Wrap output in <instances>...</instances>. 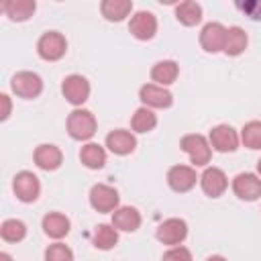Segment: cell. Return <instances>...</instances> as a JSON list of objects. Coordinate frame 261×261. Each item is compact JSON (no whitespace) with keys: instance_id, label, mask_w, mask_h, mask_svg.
<instances>
[{"instance_id":"cell-1","label":"cell","mask_w":261,"mask_h":261,"mask_svg":"<svg viewBox=\"0 0 261 261\" xmlns=\"http://www.w3.org/2000/svg\"><path fill=\"white\" fill-rule=\"evenodd\" d=\"M67 133L77 139V141H86L96 133V118L90 110H73L67 116Z\"/></svg>"},{"instance_id":"cell-2","label":"cell","mask_w":261,"mask_h":261,"mask_svg":"<svg viewBox=\"0 0 261 261\" xmlns=\"http://www.w3.org/2000/svg\"><path fill=\"white\" fill-rule=\"evenodd\" d=\"M65 49H67V41H65V37H63L61 33H57V31L45 33V35L39 39V43H37L39 55H41L43 59H47V61H57V59H61V57L65 55Z\"/></svg>"},{"instance_id":"cell-3","label":"cell","mask_w":261,"mask_h":261,"mask_svg":"<svg viewBox=\"0 0 261 261\" xmlns=\"http://www.w3.org/2000/svg\"><path fill=\"white\" fill-rule=\"evenodd\" d=\"M179 145H181V149L190 155V159H192L194 165H206V163L210 161L212 151H210L208 141H206L202 135H186Z\"/></svg>"},{"instance_id":"cell-4","label":"cell","mask_w":261,"mask_h":261,"mask_svg":"<svg viewBox=\"0 0 261 261\" xmlns=\"http://www.w3.org/2000/svg\"><path fill=\"white\" fill-rule=\"evenodd\" d=\"M10 86H12V92L16 96H20V98H37L41 94V90H43L41 77L37 73H33V71H18L12 77Z\"/></svg>"},{"instance_id":"cell-5","label":"cell","mask_w":261,"mask_h":261,"mask_svg":"<svg viewBox=\"0 0 261 261\" xmlns=\"http://www.w3.org/2000/svg\"><path fill=\"white\" fill-rule=\"evenodd\" d=\"M61 92H63V96L67 98V102L80 106V104H84V102L88 100V96H90V84H88V80H86L84 75L73 73V75H67V77L63 80Z\"/></svg>"},{"instance_id":"cell-6","label":"cell","mask_w":261,"mask_h":261,"mask_svg":"<svg viewBox=\"0 0 261 261\" xmlns=\"http://www.w3.org/2000/svg\"><path fill=\"white\" fill-rule=\"evenodd\" d=\"M128 31L133 33V37H137L141 41L153 39V35L157 33V18H155V14L149 12V10L135 12V16L128 22Z\"/></svg>"},{"instance_id":"cell-7","label":"cell","mask_w":261,"mask_h":261,"mask_svg":"<svg viewBox=\"0 0 261 261\" xmlns=\"http://www.w3.org/2000/svg\"><path fill=\"white\" fill-rule=\"evenodd\" d=\"M12 188H14V194L18 200L22 202H35L39 192H41V186H39V177L31 171H20L14 175V181H12Z\"/></svg>"},{"instance_id":"cell-8","label":"cell","mask_w":261,"mask_h":261,"mask_svg":"<svg viewBox=\"0 0 261 261\" xmlns=\"http://www.w3.org/2000/svg\"><path fill=\"white\" fill-rule=\"evenodd\" d=\"M90 204L98 212H112L118 206V192L112 186L106 184H96L90 190Z\"/></svg>"},{"instance_id":"cell-9","label":"cell","mask_w":261,"mask_h":261,"mask_svg":"<svg viewBox=\"0 0 261 261\" xmlns=\"http://www.w3.org/2000/svg\"><path fill=\"white\" fill-rule=\"evenodd\" d=\"M224 41H226V27H222L220 22H208L200 33V45L208 53L222 51Z\"/></svg>"},{"instance_id":"cell-10","label":"cell","mask_w":261,"mask_h":261,"mask_svg":"<svg viewBox=\"0 0 261 261\" xmlns=\"http://www.w3.org/2000/svg\"><path fill=\"white\" fill-rule=\"evenodd\" d=\"M188 234V224L181 218H167L157 228V239L163 245H179Z\"/></svg>"},{"instance_id":"cell-11","label":"cell","mask_w":261,"mask_h":261,"mask_svg":"<svg viewBox=\"0 0 261 261\" xmlns=\"http://www.w3.org/2000/svg\"><path fill=\"white\" fill-rule=\"evenodd\" d=\"M196 169L194 167H188V165H173L169 171H167V181L171 186V190L175 192H188L196 186Z\"/></svg>"},{"instance_id":"cell-12","label":"cell","mask_w":261,"mask_h":261,"mask_svg":"<svg viewBox=\"0 0 261 261\" xmlns=\"http://www.w3.org/2000/svg\"><path fill=\"white\" fill-rule=\"evenodd\" d=\"M232 190L243 200H257L261 196V177L255 173H239L232 179Z\"/></svg>"},{"instance_id":"cell-13","label":"cell","mask_w":261,"mask_h":261,"mask_svg":"<svg viewBox=\"0 0 261 261\" xmlns=\"http://www.w3.org/2000/svg\"><path fill=\"white\" fill-rule=\"evenodd\" d=\"M210 143L216 151L220 153H228V151H234L237 145H239V137H237V130L228 124H218L210 130Z\"/></svg>"},{"instance_id":"cell-14","label":"cell","mask_w":261,"mask_h":261,"mask_svg":"<svg viewBox=\"0 0 261 261\" xmlns=\"http://www.w3.org/2000/svg\"><path fill=\"white\" fill-rule=\"evenodd\" d=\"M200 184H202L204 194H208L210 198H218V196L226 190V186H228L224 171L218 169V167H208V169H204V173L200 175Z\"/></svg>"},{"instance_id":"cell-15","label":"cell","mask_w":261,"mask_h":261,"mask_svg":"<svg viewBox=\"0 0 261 261\" xmlns=\"http://www.w3.org/2000/svg\"><path fill=\"white\" fill-rule=\"evenodd\" d=\"M141 100L147 104V106H153V108H167L171 106L173 102V96L169 90H165L163 86H155V84H147L141 88L139 92Z\"/></svg>"},{"instance_id":"cell-16","label":"cell","mask_w":261,"mask_h":261,"mask_svg":"<svg viewBox=\"0 0 261 261\" xmlns=\"http://www.w3.org/2000/svg\"><path fill=\"white\" fill-rule=\"evenodd\" d=\"M106 147H108L112 153H116V155H128V153L135 151L137 139H135L133 133L122 130V128H116V130L108 133V137H106Z\"/></svg>"},{"instance_id":"cell-17","label":"cell","mask_w":261,"mask_h":261,"mask_svg":"<svg viewBox=\"0 0 261 261\" xmlns=\"http://www.w3.org/2000/svg\"><path fill=\"white\" fill-rule=\"evenodd\" d=\"M112 226L118 228V230H124V232H135L141 226V214H139V210L133 208V206L116 208L114 214H112Z\"/></svg>"},{"instance_id":"cell-18","label":"cell","mask_w":261,"mask_h":261,"mask_svg":"<svg viewBox=\"0 0 261 261\" xmlns=\"http://www.w3.org/2000/svg\"><path fill=\"white\" fill-rule=\"evenodd\" d=\"M61 151L55 147V145H39L35 149V163L41 167V169H47V171H53L61 165Z\"/></svg>"},{"instance_id":"cell-19","label":"cell","mask_w":261,"mask_h":261,"mask_svg":"<svg viewBox=\"0 0 261 261\" xmlns=\"http://www.w3.org/2000/svg\"><path fill=\"white\" fill-rule=\"evenodd\" d=\"M43 230L53 239H61L69 232V218L59 212H49L43 218Z\"/></svg>"},{"instance_id":"cell-20","label":"cell","mask_w":261,"mask_h":261,"mask_svg":"<svg viewBox=\"0 0 261 261\" xmlns=\"http://www.w3.org/2000/svg\"><path fill=\"white\" fill-rule=\"evenodd\" d=\"M179 73V67L175 61L171 59H165V61H157L151 69V77L159 84V86H167V84H173L175 77Z\"/></svg>"},{"instance_id":"cell-21","label":"cell","mask_w":261,"mask_h":261,"mask_svg":"<svg viewBox=\"0 0 261 261\" xmlns=\"http://www.w3.org/2000/svg\"><path fill=\"white\" fill-rule=\"evenodd\" d=\"M175 16H177V20H179L181 24L194 27V24H198V22L202 20V6H200L198 2H194V0H186V2L177 4Z\"/></svg>"},{"instance_id":"cell-22","label":"cell","mask_w":261,"mask_h":261,"mask_svg":"<svg viewBox=\"0 0 261 261\" xmlns=\"http://www.w3.org/2000/svg\"><path fill=\"white\" fill-rule=\"evenodd\" d=\"M247 47V33L241 27H230L226 29V41H224V53L226 55H241Z\"/></svg>"},{"instance_id":"cell-23","label":"cell","mask_w":261,"mask_h":261,"mask_svg":"<svg viewBox=\"0 0 261 261\" xmlns=\"http://www.w3.org/2000/svg\"><path fill=\"white\" fill-rule=\"evenodd\" d=\"M80 159L86 167L90 169H100L104 163H106V151L98 145V143H88L82 147L80 151Z\"/></svg>"},{"instance_id":"cell-24","label":"cell","mask_w":261,"mask_h":261,"mask_svg":"<svg viewBox=\"0 0 261 261\" xmlns=\"http://www.w3.org/2000/svg\"><path fill=\"white\" fill-rule=\"evenodd\" d=\"M35 2L33 0H10L2 4V10L8 14L10 20H27L35 12Z\"/></svg>"},{"instance_id":"cell-25","label":"cell","mask_w":261,"mask_h":261,"mask_svg":"<svg viewBox=\"0 0 261 261\" xmlns=\"http://www.w3.org/2000/svg\"><path fill=\"white\" fill-rule=\"evenodd\" d=\"M100 10L108 20H116L118 22L124 16H128V12L133 10V2L130 0H104Z\"/></svg>"},{"instance_id":"cell-26","label":"cell","mask_w":261,"mask_h":261,"mask_svg":"<svg viewBox=\"0 0 261 261\" xmlns=\"http://www.w3.org/2000/svg\"><path fill=\"white\" fill-rule=\"evenodd\" d=\"M116 243H118V232H116L114 226H110V224H98L96 226V230H94V245L98 249L108 251Z\"/></svg>"},{"instance_id":"cell-27","label":"cell","mask_w":261,"mask_h":261,"mask_svg":"<svg viewBox=\"0 0 261 261\" xmlns=\"http://www.w3.org/2000/svg\"><path fill=\"white\" fill-rule=\"evenodd\" d=\"M0 234H2V239L8 241V243H18V241L24 239L27 226H24V222H20V220H16V218H8V220L2 222Z\"/></svg>"},{"instance_id":"cell-28","label":"cell","mask_w":261,"mask_h":261,"mask_svg":"<svg viewBox=\"0 0 261 261\" xmlns=\"http://www.w3.org/2000/svg\"><path fill=\"white\" fill-rule=\"evenodd\" d=\"M155 124H157V116L149 108H139L133 114V120H130V126L137 133H149V130L155 128Z\"/></svg>"},{"instance_id":"cell-29","label":"cell","mask_w":261,"mask_h":261,"mask_svg":"<svg viewBox=\"0 0 261 261\" xmlns=\"http://www.w3.org/2000/svg\"><path fill=\"white\" fill-rule=\"evenodd\" d=\"M241 139L245 143V147L249 149H261V122L259 120H251L243 126Z\"/></svg>"},{"instance_id":"cell-30","label":"cell","mask_w":261,"mask_h":261,"mask_svg":"<svg viewBox=\"0 0 261 261\" xmlns=\"http://www.w3.org/2000/svg\"><path fill=\"white\" fill-rule=\"evenodd\" d=\"M45 261H73V253L63 243L49 245L45 251Z\"/></svg>"},{"instance_id":"cell-31","label":"cell","mask_w":261,"mask_h":261,"mask_svg":"<svg viewBox=\"0 0 261 261\" xmlns=\"http://www.w3.org/2000/svg\"><path fill=\"white\" fill-rule=\"evenodd\" d=\"M163 261H192V253L186 247H171L163 255Z\"/></svg>"},{"instance_id":"cell-32","label":"cell","mask_w":261,"mask_h":261,"mask_svg":"<svg viewBox=\"0 0 261 261\" xmlns=\"http://www.w3.org/2000/svg\"><path fill=\"white\" fill-rule=\"evenodd\" d=\"M239 8H241L243 12H247L251 18L261 20V2H259V0H253V2H239Z\"/></svg>"},{"instance_id":"cell-33","label":"cell","mask_w":261,"mask_h":261,"mask_svg":"<svg viewBox=\"0 0 261 261\" xmlns=\"http://www.w3.org/2000/svg\"><path fill=\"white\" fill-rule=\"evenodd\" d=\"M0 102H2V114H0V118L4 120V118H8V114H10V100H8L6 94H0Z\"/></svg>"},{"instance_id":"cell-34","label":"cell","mask_w":261,"mask_h":261,"mask_svg":"<svg viewBox=\"0 0 261 261\" xmlns=\"http://www.w3.org/2000/svg\"><path fill=\"white\" fill-rule=\"evenodd\" d=\"M206 261H226L224 257H220V255H212V257H208Z\"/></svg>"},{"instance_id":"cell-35","label":"cell","mask_w":261,"mask_h":261,"mask_svg":"<svg viewBox=\"0 0 261 261\" xmlns=\"http://www.w3.org/2000/svg\"><path fill=\"white\" fill-rule=\"evenodd\" d=\"M0 261H12L8 253H0Z\"/></svg>"},{"instance_id":"cell-36","label":"cell","mask_w":261,"mask_h":261,"mask_svg":"<svg viewBox=\"0 0 261 261\" xmlns=\"http://www.w3.org/2000/svg\"><path fill=\"white\" fill-rule=\"evenodd\" d=\"M257 171H259V175H261V159L257 161Z\"/></svg>"}]
</instances>
